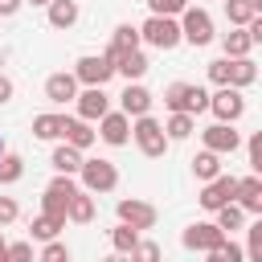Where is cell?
<instances>
[{"mask_svg":"<svg viewBox=\"0 0 262 262\" xmlns=\"http://www.w3.org/2000/svg\"><path fill=\"white\" fill-rule=\"evenodd\" d=\"M20 176H25V160L16 151H4L0 156V184H16Z\"/></svg>","mask_w":262,"mask_h":262,"instance_id":"cell-32","label":"cell"},{"mask_svg":"<svg viewBox=\"0 0 262 262\" xmlns=\"http://www.w3.org/2000/svg\"><path fill=\"white\" fill-rule=\"evenodd\" d=\"M180 242H184V250H196V254H213V250H221L229 237L213 225V221H192L184 233H180Z\"/></svg>","mask_w":262,"mask_h":262,"instance_id":"cell-9","label":"cell"},{"mask_svg":"<svg viewBox=\"0 0 262 262\" xmlns=\"http://www.w3.org/2000/svg\"><path fill=\"white\" fill-rule=\"evenodd\" d=\"M8 262H33V242H8Z\"/></svg>","mask_w":262,"mask_h":262,"instance_id":"cell-41","label":"cell"},{"mask_svg":"<svg viewBox=\"0 0 262 262\" xmlns=\"http://www.w3.org/2000/svg\"><path fill=\"white\" fill-rule=\"evenodd\" d=\"M209 82H213V86H225V82H229V61H225V57L209 61Z\"/></svg>","mask_w":262,"mask_h":262,"instance_id":"cell-40","label":"cell"},{"mask_svg":"<svg viewBox=\"0 0 262 262\" xmlns=\"http://www.w3.org/2000/svg\"><path fill=\"white\" fill-rule=\"evenodd\" d=\"M70 74L78 78V86H106V82L115 78V61H106L102 53H86V57L74 61Z\"/></svg>","mask_w":262,"mask_h":262,"instance_id":"cell-8","label":"cell"},{"mask_svg":"<svg viewBox=\"0 0 262 262\" xmlns=\"http://www.w3.org/2000/svg\"><path fill=\"white\" fill-rule=\"evenodd\" d=\"M221 49H225V57H250L254 41H250V33H246V29H229V33L221 37Z\"/></svg>","mask_w":262,"mask_h":262,"instance_id":"cell-27","label":"cell"},{"mask_svg":"<svg viewBox=\"0 0 262 262\" xmlns=\"http://www.w3.org/2000/svg\"><path fill=\"white\" fill-rule=\"evenodd\" d=\"M225 61H229V82H225V86L246 90V86L258 82V66H254V57H225Z\"/></svg>","mask_w":262,"mask_h":262,"instance_id":"cell-20","label":"cell"},{"mask_svg":"<svg viewBox=\"0 0 262 262\" xmlns=\"http://www.w3.org/2000/svg\"><path fill=\"white\" fill-rule=\"evenodd\" d=\"M254 16H262V0H225V20L233 29H246Z\"/></svg>","mask_w":262,"mask_h":262,"instance_id":"cell-21","label":"cell"},{"mask_svg":"<svg viewBox=\"0 0 262 262\" xmlns=\"http://www.w3.org/2000/svg\"><path fill=\"white\" fill-rule=\"evenodd\" d=\"M143 4H147V12H151V16H172V20L188 8V0H143Z\"/></svg>","mask_w":262,"mask_h":262,"instance_id":"cell-34","label":"cell"},{"mask_svg":"<svg viewBox=\"0 0 262 262\" xmlns=\"http://www.w3.org/2000/svg\"><path fill=\"white\" fill-rule=\"evenodd\" d=\"M192 176H196L201 184H209L213 176H221V156H213V151H196V156H192Z\"/></svg>","mask_w":262,"mask_h":262,"instance_id":"cell-28","label":"cell"},{"mask_svg":"<svg viewBox=\"0 0 262 262\" xmlns=\"http://www.w3.org/2000/svg\"><path fill=\"white\" fill-rule=\"evenodd\" d=\"M74 192H78L74 176H53V180L45 184V192H41V213L66 221V209H70V196H74Z\"/></svg>","mask_w":262,"mask_h":262,"instance_id":"cell-7","label":"cell"},{"mask_svg":"<svg viewBox=\"0 0 262 262\" xmlns=\"http://www.w3.org/2000/svg\"><path fill=\"white\" fill-rule=\"evenodd\" d=\"M20 4H25V0H0V16H16Z\"/></svg>","mask_w":262,"mask_h":262,"instance_id":"cell-44","label":"cell"},{"mask_svg":"<svg viewBox=\"0 0 262 262\" xmlns=\"http://www.w3.org/2000/svg\"><path fill=\"white\" fill-rule=\"evenodd\" d=\"M25 4H41V8H45V4H49V0H25Z\"/></svg>","mask_w":262,"mask_h":262,"instance_id":"cell-48","label":"cell"},{"mask_svg":"<svg viewBox=\"0 0 262 262\" xmlns=\"http://www.w3.org/2000/svg\"><path fill=\"white\" fill-rule=\"evenodd\" d=\"M4 102H12V78L0 74V106H4Z\"/></svg>","mask_w":262,"mask_h":262,"instance_id":"cell-43","label":"cell"},{"mask_svg":"<svg viewBox=\"0 0 262 262\" xmlns=\"http://www.w3.org/2000/svg\"><path fill=\"white\" fill-rule=\"evenodd\" d=\"M131 139H135V147H139L147 160L168 156V135H164V123H160V119H151V115L131 119Z\"/></svg>","mask_w":262,"mask_h":262,"instance_id":"cell-2","label":"cell"},{"mask_svg":"<svg viewBox=\"0 0 262 262\" xmlns=\"http://www.w3.org/2000/svg\"><path fill=\"white\" fill-rule=\"evenodd\" d=\"M127 262H160V246H156L151 237H139L135 250L127 254Z\"/></svg>","mask_w":262,"mask_h":262,"instance_id":"cell-35","label":"cell"},{"mask_svg":"<svg viewBox=\"0 0 262 262\" xmlns=\"http://www.w3.org/2000/svg\"><path fill=\"white\" fill-rule=\"evenodd\" d=\"M115 213H119V225H131L135 233L156 229V221H160V209H156L151 201H143V196H123V201L115 205Z\"/></svg>","mask_w":262,"mask_h":262,"instance_id":"cell-5","label":"cell"},{"mask_svg":"<svg viewBox=\"0 0 262 262\" xmlns=\"http://www.w3.org/2000/svg\"><path fill=\"white\" fill-rule=\"evenodd\" d=\"M74 106H78V119H82V123H98V119L111 111V94H106L102 86H86V90H78Z\"/></svg>","mask_w":262,"mask_h":262,"instance_id":"cell-13","label":"cell"},{"mask_svg":"<svg viewBox=\"0 0 262 262\" xmlns=\"http://www.w3.org/2000/svg\"><path fill=\"white\" fill-rule=\"evenodd\" d=\"M102 262H127V258H123V254H106Z\"/></svg>","mask_w":262,"mask_h":262,"instance_id":"cell-46","label":"cell"},{"mask_svg":"<svg viewBox=\"0 0 262 262\" xmlns=\"http://www.w3.org/2000/svg\"><path fill=\"white\" fill-rule=\"evenodd\" d=\"M66 229V221H57V217H45V213H37L33 221H29V242H57V233Z\"/></svg>","mask_w":262,"mask_h":262,"instance_id":"cell-24","label":"cell"},{"mask_svg":"<svg viewBox=\"0 0 262 262\" xmlns=\"http://www.w3.org/2000/svg\"><path fill=\"white\" fill-rule=\"evenodd\" d=\"M135 242H139V233H135L131 225H115V229H111V246H115V254H123V258L135 250Z\"/></svg>","mask_w":262,"mask_h":262,"instance_id":"cell-33","label":"cell"},{"mask_svg":"<svg viewBox=\"0 0 262 262\" xmlns=\"http://www.w3.org/2000/svg\"><path fill=\"white\" fill-rule=\"evenodd\" d=\"M246 156H250V168H254V176L262 172V131H254L250 139H246Z\"/></svg>","mask_w":262,"mask_h":262,"instance_id":"cell-39","label":"cell"},{"mask_svg":"<svg viewBox=\"0 0 262 262\" xmlns=\"http://www.w3.org/2000/svg\"><path fill=\"white\" fill-rule=\"evenodd\" d=\"M49 164H53L57 176H78V168H82V151H74L70 143H57L53 156H49Z\"/></svg>","mask_w":262,"mask_h":262,"instance_id":"cell-23","label":"cell"},{"mask_svg":"<svg viewBox=\"0 0 262 262\" xmlns=\"http://www.w3.org/2000/svg\"><path fill=\"white\" fill-rule=\"evenodd\" d=\"M139 45H143V41H139V29L123 20V25H115L111 45H106V53H102V57H106V61H119L123 53H131V49H139Z\"/></svg>","mask_w":262,"mask_h":262,"instance_id":"cell-19","label":"cell"},{"mask_svg":"<svg viewBox=\"0 0 262 262\" xmlns=\"http://www.w3.org/2000/svg\"><path fill=\"white\" fill-rule=\"evenodd\" d=\"M106 147H123L127 139H131V119L123 115V111H106L102 119H98V131H94Z\"/></svg>","mask_w":262,"mask_h":262,"instance_id":"cell-14","label":"cell"},{"mask_svg":"<svg viewBox=\"0 0 262 262\" xmlns=\"http://www.w3.org/2000/svg\"><path fill=\"white\" fill-rule=\"evenodd\" d=\"M45 98H49L53 106L74 102V98H78V78H74V74H66V70L49 74V78H45Z\"/></svg>","mask_w":262,"mask_h":262,"instance_id":"cell-18","label":"cell"},{"mask_svg":"<svg viewBox=\"0 0 262 262\" xmlns=\"http://www.w3.org/2000/svg\"><path fill=\"white\" fill-rule=\"evenodd\" d=\"M176 25H180V41H188L192 49H205V45L217 37V33H213V16H209L205 8H192V4L176 16Z\"/></svg>","mask_w":262,"mask_h":262,"instance_id":"cell-3","label":"cell"},{"mask_svg":"<svg viewBox=\"0 0 262 262\" xmlns=\"http://www.w3.org/2000/svg\"><path fill=\"white\" fill-rule=\"evenodd\" d=\"M201 143H205V151H213V156H233V151L242 147V131H233L229 123H213V127L201 131Z\"/></svg>","mask_w":262,"mask_h":262,"instance_id":"cell-11","label":"cell"},{"mask_svg":"<svg viewBox=\"0 0 262 262\" xmlns=\"http://www.w3.org/2000/svg\"><path fill=\"white\" fill-rule=\"evenodd\" d=\"M139 29V41H147L151 49H176L180 45V25L172 20V16H147L143 25H135Z\"/></svg>","mask_w":262,"mask_h":262,"instance_id":"cell-6","label":"cell"},{"mask_svg":"<svg viewBox=\"0 0 262 262\" xmlns=\"http://www.w3.org/2000/svg\"><path fill=\"white\" fill-rule=\"evenodd\" d=\"M37 262H70V246L57 237V242H45L41 246V254H37Z\"/></svg>","mask_w":262,"mask_h":262,"instance_id":"cell-36","label":"cell"},{"mask_svg":"<svg viewBox=\"0 0 262 262\" xmlns=\"http://www.w3.org/2000/svg\"><path fill=\"white\" fill-rule=\"evenodd\" d=\"M209 111L217 115V123H237L242 115H246V98H242V90H233V86H217V94H209Z\"/></svg>","mask_w":262,"mask_h":262,"instance_id":"cell-10","label":"cell"},{"mask_svg":"<svg viewBox=\"0 0 262 262\" xmlns=\"http://www.w3.org/2000/svg\"><path fill=\"white\" fill-rule=\"evenodd\" d=\"M33 135L37 139H61V115H53V111L37 115L33 119Z\"/></svg>","mask_w":262,"mask_h":262,"instance_id":"cell-30","label":"cell"},{"mask_svg":"<svg viewBox=\"0 0 262 262\" xmlns=\"http://www.w3.org/2000/svg\"><path fill=\"white\" fill-rule=\"evenodd\" d=\"M16 217H20V205L12 196H0V225H12Z\"/></svg>","mask_w":262,"mask_h":262,"instance_id":"cell-42","label":"cell"},{"mask_svg":"<svg viewBox=\"0 0 262 262\" xmlns=\"http://www.w3.org/2000/svg\"><path fill=\"white\" fill-rule=\"evenodd\" d=\"M0 156H4V143H0Z\"/></svg>","mask_w":262,"mask_h":262,"instance_id":"cell-49","label":"cell"},{"mask_svg":"<svg viewBox=\"0 0 262 262\" xmlns=\"http://www.w3.org/2000/svg\"><path fill=\"white\" fill-rule=\"evenodd\" d=\"M246 262H262V221H254L250 225V242H246Z\"/></svg>","mask_w":262,"mask_h":262,"instance_id":"cell-37","label":"cell"},{"mask_svg":"<svg viewBox=\"0 0 262 262\" xmlns=\"http://www.w3.org/2000/svg\"><path fill=\"white\" fill-rule=\"evenodd\" d=\"M78 176H82V192H115L119 188V168L111 164V160H82V168H78Z\"/></svg>","mask_w":262,"mask_h":262,"instance_id":"cell-4","label":"cell"},{"mask_svg":"<svg viewBox=\"0 0 262 262\" xmlns=\"http://www.w3.org/2000/svg\"><path fill=\"white\" fill-rule=\"evenodd\" d=\"M45 8H49V25H53V29H74L78 16H82L78 0H49Z\"/></svg>","mask_w":262,"mask_h":262,"instance_id":"cell-22","label":"cell"},{"mask_svg":"<svg viewBox=\"0 0 262 262\" xmlns=\"http://www.w3.org/2000/svg\"><path fill=\"white\" fill-rule=\"evenodd\" d=\"M205 262H246V254H242V246H237V242H225L221 250L205 254Z\"/></svg>","mask_w":262,"mask_h":262,"instance_id":"cell-38","label":"cell"},{"mask_svg":"<svg viewBox=\"0 0 262 262\" xmlns=\"http://www.w3.org/2000/svg\"><path fill=\"white\" fill-rule=\"evenodd\" d=\"M192 131H196V119H192V115H168V119H164L168 143H172V139H188Z\"/></svg>","mask_w":262,"mask_h":262,"instance_id":"cell-29","label":"cell"},{"mask_svg":"<svg viewBox=\"0 0 262 262\" xmlns=\"http://www.w3.org/2000/svg\"><path fill=\"white\" fill-rule=\"evenodd\" d=\"M164 106L168 115H201L209 111V90L205 86H192V82H168L164 86Z\"/></svg>","mask_w":262,"mask_h":262,"instance_id":"cell-1","label":"cell"},{"mask_svg":"<svg viewBox=\"0 0 262 262\" xmlns=\"http://www.w3.org/2000/svg\"><path fill=\"white\" fill-rule=\"evenodd\" d=\"M233 192H237V176H225V172H221V176H213V180L201 188L196 201H201V209L217 213L221 205H233Z\"/></svg>","mask_w":262,"mask_h":262,"instance_id":"cell-12","label":"cell"},{"mask_svg":"<svg viewBox=\"0 0 262 262\" xmlns=\"http://www.w3.org/2000/svg\"><path fill=\"white\" fill-rule=\"evenodd\" d=\"M151 90L147 86H139V82H127V90L119 94V111L127 115V119H139V115H151Z\"/></svg>","mask_w":262,"mask_h":262,"instance_id":"cell-16","label":"cell"},{"mask_svg":"<svg viewBox=\"0 0 262 262\" xmlns=\"http://www.w3.org/2000/svg\"><path fill=\"white\" fill-rule=\"evenodd\" d=\"M233 205L246 213V217H262V176H242L237 180V192H233Z\"/></svg>","mask_w":262,"mask_h":262,"instance_id":"cell-15","label":"cell"},{"mask_svg":"<svg viewBox=\"0 0 262 262\" xmlns=\"http://www.w3.org/2000/svg\"><path fill=\"white\" fill-rule=\"evenodd\" d=\"M0 262H8V242H4V233H0Z\"/></svg>","mask_w":262,"mask_h":262,"instance_id":"cell-45","label":"cell"},{"mask_svg":"<svg viewBox=\"0 0 262 262\" xmlns=\"http://www.w3.org/2000/svg\"><path fill=\"white\" fill-rule=\"evenodd\" d=\"M94 127L90 123H82L78 115H61V143H70L74 151H86V147H94Z\"/></svg>","mask_w":262,"mask_h":262,"instance_id":"cell-17","label":"cell"},{"mask_svg":"<svg viewBox=\"0 0 262 262\" xmlns=\"http://www.w3.org/2000/svg\"><path fill=\"white\" fill-rule=\"evenodd\" d=\"M4 57H8V53H4V49H0V74H4Z\"/></svg>","mask_w":262,"mask_h":262,"instance_id":"cell-47","label":"cell"},{"mask_svg":"<svg viewBox=\"0 0 262 262\" xmlns=\"http://www.w3.org/2000/svg\"><path fill=\"white\" fill-rule=\"evenodd\" d=\"M213 225H217V229H221V233L229 237L233 229H242V225H246V213H242L237 205H221V209H217V221H213Z\"/></svg>","mask_w":262,"mask_h":262,"instance_id":"cell-31","label":"cell"},{"mask_svg":"<svg viewBox=\"0 0 262 262\" xmlns=\"http://www.w3.org/2000/svg\"><path fill=\"white\" fill-rule=\"evenodd\" d=\"M66 221H74V225H90V221H94V196L78 188V192L70 196V209H66Z\"/></svg>","mask_w":262,"mask_h":262,"instance_id":"cell-25","label":"cell"},{"mask_svg":"<svg viewBox=\"0 0 262 262\" xmlns=\"http://www.w3.org/2000/svg\"><path fill=\"white\" fill-rule=\"evenodd\" d=\"M115 74H123L127 82H139V78L147 74V57H143V49H131V53H123V57L115 61Z\"/></svg>","mask_w":262,"mask_h":262,"instance_id":"cell-26","label":"cell"}]
</instances>
